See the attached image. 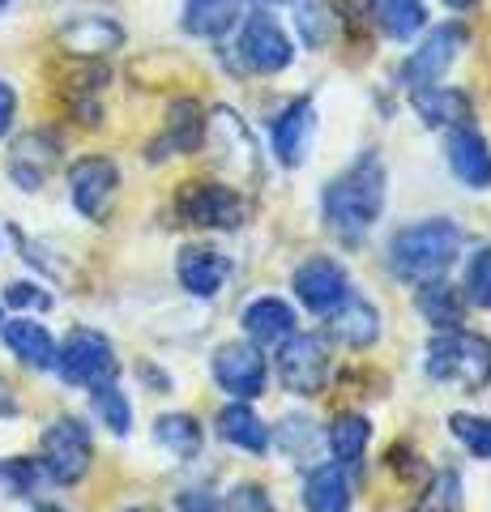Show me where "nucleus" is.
<instances>
[{
  "label": "nucleus",
  "instance_id": "ddd939ff",
  "mask_svg": "<svg viewBox=\"0 0 491 512\" xmlns=\"http://www.w3.org/2000/svg\"><path fill=\"white\" fill-rule=\"evenodd\" d=\"M449 167L466 188H491V146L466 124L449 133Z\"/></svg>",
  "mask_w": 491,
  "mask_h": 512
},
{
  "label": "nucleus",
  "instance_id": "f3484780",
  "mask_svg": "<svg viewBox=\"0 0 491 512\" xmlns=\"http://www.w3.org/2000/svg\"><path fill=\"white\" fill-rule=\"evenodd\" d=\"M295 325L299 320L291 312V303H282V299H257V303H248V312H244V329L257 346L287 342L295 333Z\"/></svg>",
  "mask_w": 491,
  "mask_h": 512
},
{
  "label": "nucleus",
  "instance_id": "5701e85b",
  "mask_svg": "<svg viewBox=\"0 0 491 512\" xmlns=\"http://www.w3.org/2000/svg\"><path fill=\"white\" fill-rule=\"evenodd\" d=\"M415 111L423 116V124H462L470 116V99L462 90H449V86H419Z\"/></svg>",
  "mask_w": 491,
  "mask_h": 512
},
{
  "label": "nucleus",
  "instance_id": "f03ea898",
  "mask_svg": "<svg viewBox=\"0 0 491 512\" xmlns=\"http://www.w3.org/2000/svg\"><path fill=\"white\" fill-rule=\"evenodd\" d=\"M462 227L449 218H427V222H415L393 235L389 244V265L398 278H410V282H432L440 278L445 269L457 261L462 252Z\"/></svg>",
  "mask_w": 491,
  "mask_h": 512
},
{
  "label": "nucleus",
  "instance_id": "a878e982",
  "mask_svg": "<svg viewBox=\"0 0 491 512\" xmlns=\"http://www.w3.org/2000/svg\"><path fill=\"white\" fill-rule=\"evenodd\" d=\"M154 440L180 461H193L201 453V427L193 414H163V419L154 423Z\"/></svg>",
  "mask_w": 491,
  "mask_h": 512
},
{
  "label": "nucleus",
  "instance_id": "7ed1b4c3",
  "mask_svg": "<svg viewBox=\"0 0 491 512\" xmlns=\"http://www.w3.org/2000/svg\"><path fill=\"white\" fill-rule=\"evenodd\" d=\"M427 376L457 380L466 389H487L491 384V342L479 333H445L427 346Z\"/></svg>",
  "mask_w": 491,
  "mask_h": 512
},
{
  "label": "nucleus",
  "instance_id": "37998d69",
  "mask_svg": "<svg viewBox=\"0 0 491 512\" xmlns=\"http://www.w3.org/2000/svg\"><path fill=\"white\" fill-rule=\"evenodd\" d=\"M129 512H154V508H129Z\"/></svg>",
  "mask_w": 491,
  "mask_h": 512
},
{
  "label": "nucleus",
  "instance_id": "393cba45",
  "mask_svg": "<svg viewBox=\"0 0 491 512\" xmlns=\"http://www.w3.org/2000/svg\"><path fill=\"white\" fill-rule=\"evenodd\" d=\"M218 436H223L227 444L248 448V453H265L269 448V431L248 406H227L223 414H218Z\"/></svg>",
  "mask_w": 491,
  "mask_h": 512
},
{
  "label": "nucleus",
  "instance_id": "9b49d317",
  "mask_svg": "<svg viewBox=\"0 0 491 512\" xmlns=\"http://www.w3.org/2000/svg\"><path fill=\"white\" fill-rule=\"evenodd\" d=\"M116 184H120V171H116L112 158H82V163H73V171H69L73 205L86 218L107 214V205L116 197Z\"/></svg>",
  "mask_w": 491,
  "mask_h": 512
},
{
  "label": "nucleus",
  "instance_id": "423d86ee",
  "mask_svg": "<svg viewBox=\"0 0 491 512\" xmlns=\"http://www.w3.org/2000/svg\"><path fill=\"white\" fill-rule=\"evenodd\" d=\"M278 372H282V384H287L291 393L316 397V393L325 389V380H329L325 338H316V333H291V338L282 342Z\"/></svg>",
  "mask_w": 491,
  "mask_h": 512
},
{
  "label": "nucleus",
  "instance_id": "4be33fe9",
  "mask_svg": "<svg viewBox=\"0 0 491 512\" xmlns=\"http://www.w3.org/2000/svg\"><path fill=\"white\" fill-rule=\"evenodd\" d=\"M120 39H124L120 26L107 22V18H82V22L60 30V43H65L69 52H77V56H103V52H112Z\"/></svg>",
  "mask_w": 491,
  "mask_h": 512
},
{
  "label": "nucleus",
  "instance_id": "f8f14e48",
  "mask_svg": "<svg viewBox=\"0 0 491 512\" xmlns=\"http://www.w3.org/2000/svg\"><path fill=\"white\" fill-rule=\"evenodd\" d=\"M295 295L308 303L312 312H334L338 303L351 295V282H346L342 265H334L329 256H312L308 265L295 269Z\"/></svg>",
  "mask_w": 491,
  "mask_h": 512
},
{
  "label": "nucleus",
  "instance_id": "4c0bfd02",
  "mask_svg": "<svg viewBox=\"0 0 491 512\" xmlns=\"http://www.w3.org/2000/svg\"><path fill=\"white\" fill-rule=\"evenodd\" d=\"M321 22H329L321 9H304L299 13V26H304V35H308V43H321L325 39V30H321Z\"/></svg>",
  "mask_w": 491,
  "mask_h": 512
},
{
  "label": "nucleus",
  "instance_id": "9d476101",
  "mask_svg": "<svg viewBox=\"0 0 491 512\" xmlns=\"http://www.w3.org/2000/svg\"><path fill=\"white\" fill-rule=\"evenodd\" d=\"M462 47H466V26H457V22L436 26L432 35L419 43V52L406 60L402 77H406V82L415 86V90H419V86H436V77L457 60V52H462Z\"/></svg>",
  "mask_w": 491,
  "mask_h": 512
},
{
  "label": "nucleus",
  "instance_id": "0eeeda50",
  "mask_svg": "<svg viewBox=\"0 0 491 512\" xmlns=\"http://www.w3.org/2000/svg\"><path fill=\"white\" fill-rule=\"evenodd\" d=\"M176 210L193 227H214V231H231L244 222V201L223 184H184Z\"/></svg>",
  "mask_w": 491,
  "mask_h": 512
},
{
  "label": "nucleus",
  "instance_id": "2eb2a0df",
  "mask_svg": "<svg viewBox=\"0 0 491 512\" xmlns=\"http://www.w3.org/2000/svg\"><path fill=\"white\" fill-rule=\"evenodd\" d=\"M329 316V333H334L338 342L346 346H372L376 342V333H380V316L368 299H359V295H346L334 312H325Z\"/></svg>",
  "mask_w": 491,
  "mask_h": 512
},
{
  "label": "nucleus",
  "instance_id": "72a5a7b5",
  "mask_svg": "<svg viewBox=\"0 0 491 512\" xmlns=\"http://www.w3.org/2000/svg\"><path fill=\"white\" fill-rule=\"evenodd\" d=\"M231 512H274V508H269V495L261 487H240L231 495Z\"/></svg>",
  "mask_w": 491,
  "mask_h": 512
},
{
  "label": "nucleus",
  "instance_id": "7c9ffc66",
  "mask_svg": "<svg viewBox=\"0 0 491 512\" xmlns=\"http://www.w3.org/2000/svg\"><path fill=\"white\" fill-rule=\"evenodd\" d=\"M466 295L479 308H491V248H479L466 265Z\"/></svg>",
  "mask_w": 491,
  "mask_h": 512
},
{
  "label": "nucleus",
  "instance_id": "f257e3e1",
  "mask_svg": "<svg viewBox=\"0 0 491 512\" xmlns=\"http://www.w3.org/2000/svg\"><path fill=\"white\" fill-rule=\"evenodd\" d=\"M321 210H325L329 231L342 235L346 244L368 235L380 210H385V167H380V158L368 154V158H359L355 167H346L338 180H329Z\"/></svg>",
  "mask_w": 491,
  "mask_h": 512
},
{
  "label": "nucleus",
  "instance_id": "2f4dec72",
  "mask_svg": "<svg viewBox=\"0 0 491 512\" xmlns=\"http://www.w3.org/2000/svg\"><path fill=\"white\" fill-rule=\"evenodd\" d=\"M0 478H5V487L13 495H30L43 478H52V474H47L39 461H9V466H0Z\"/></svg>",
  "mask_w": 491,
  "mask_h": 512
},
{
  "label": "nucleus",
  "instance_id": "f704fd0d",
  "mask_svg": "<svg viewBox=\"0 0 491 512\" xmlns=\"http://www.w3.org/2000/svg\"><path fill=\"white\" fill-rule=\"evenodd\" d=\"M9 303H13V308H26V303H39V308H47L52 299L39 295V286H30V282H13L9 286Z\"/></svg>",
  "mask_w": 491,
  "mask_h": 512
},
{
  "label": "nucleus",
  "instance_id": "6e6552de",
  "mask_svg": "<svg viewBox=\"0 0 491 512\" xmlns=\"http://www.w3.org/2000/svg\"><path fill=\"white\" fill-rule=\"evenodd\" d=\"M240 60L252 73H282L295 60V43L287 39V30L274 18L257 13V18H248L244 35H240Z\"/></svg>",
  "mask_w": 491,
  "mask_h": 512
},
{
  "label": "nucleus",
  "instance_id": "6ab92c4d",
  "mask_svg": "<svg viewBox=\"0 0 491 512\" xmlns=\"http://www.w3.org/2000/svg\"><path fill=\"white\" fill-rule=\"evenodd\" d=\"M223 278H227V261L218 252H210V248H188V252H180V286H184L188 295L210 299V295H218Z\"/></svg>",
  "mask_w": 491,
  "mask_h": 512
},
{
  "label": "nucleus",
  "instance_id": "c9c22d12",
  "mask_svg": "<svg viewBox=\"0 0 491 512\" xmlns=\"http://www.w3.org/2000/svg\"><path fill=\"white\" fill-rule=\"evenodd\" d=\"M13 111H18V94H13V86H9V82H0V137L9 133Z\"/></svg>",
  "mask_w": 491,
  "mask_h": 512
},
{
  "label": "nucleus",
  "instance_id": "39448f33",
  "mask_svg": "<svg viewBox=\"0 0 491 512\" xmlns=\"http://www.w3.org/2000/svg\"><path fill=\"white\" fill-rule=\"evenodd\" d=\"M90 457H94L90 431L77 419H56L43 431V470L52 474L56 483H77V478H86Z\"/></svg>",
  "mask_w": 491,
  "mask_h": 512
},
{
  "label": "nucleus",
  "instance_id": "1a4fd4ad",
  "mask_svg": "<svg viewBox=\"0 0 491 512\" xmlns=\"http://www.w3.org/2000/svg\"><path fill=\"white\" fill-rule=\"evenodd\" d=\"M265 359L257 346L248 342H231L214 355V380L223 384L231 397H240V402H252V397L265 393Z\"/></svg>",
  "mask_w": 491,
  "mask_h": 512
},
{
  "label": "nucleus",
  "instance_id": "c756f323",
  "mask_svg": "<svg viewBox=\"0 0 491 512\" xmlns=\"http://www.w3.org/2000/svg\"><path fill=\"white\" fill-rule=\"evenodd\" d=\"M453 436L462 440L474 457H491V419H479V414H453Z\"/></svg>",
  "mask_w": 491,
  "mask_h": 512
},
{
  "label": "nucleus",
  "instance_id": "aec40b11",
  "mask_svg": "<svg viewBox=\"0 0 491 512\" xmlns=\"http://www.w3.org/2000/svg\"><path fill=\"white\" fill-rule=\"evenodd\" d=\"M308 512H351V483H346L342 466H321L308 474L304 483Z\"/></svg>",
  "mask_w": 491,
  "mask_h": 512
},
{
  "label": "nucleus",
  "instance_id": "e433bc0d",
  "mask_svg": "<svg viewBox=\"0 0 491 512\" xmlns=\"http://www.w3.org/2000/svg\"><path fill=\"white\" fill-rule=\"evenodd\" d=\"M180 512H223V504H218L214 495H205V491H188L180 500Z\"/></svg>",
  "mask_w": 491,
  "mask_h": 512
},
{
  "label": "nucleus",
  "instance_id": "bb28decb",
  "mask_svg": "<svg viewBox=\"0 0 491 512\" xmlns=\"http://www.w3.org/2000/svg\"><path fill=\"white\" fill-rule=\"evenodd\" d=\"M372 5H376V18H380V26H385V35L398 39V43L415 39L427 26L423 0H372Z\"/></svg>",
  "mask_w": 491,
  "mask_h": 512
},
{
  "label": "nucleus",
  "instance_id": "412c9836",
  "mask_svg": "<svg viewBox=\"0 0 491 512\" xmlns=\"http://www.w3.org/2000/svg\"><path fill=\"white\" fill-rule=\"evenodd\" d=\"M5 342H9L13 355H18L22 363H30V367H56L52 333H47L43 325H35V320H9V325H5Z\"/></svg>",
  "mask_w": 491,
  "mask_h": 512
},
{
  "label": "nucleus",
  "instance_id": "20e7f679",
  "mask_svg": "<svg viewBox=\"0 0 491 512\" xmlns=\"http://www.w3.org/2000/svg\"><path fill=\"white\" fill-rule=\"evenodd\" d=\"M56 367H60V376H65L69 384H86V389H94V384L116 376V350H112V342H107L103 333L73 329L65 338V346L56 350Z\"/></svg>",
  "mask_w": 491,
  "mask_h": 512
},
{
  "label": "nucleus",
  "instance_id": "b1692460",
  "mask_svg": "<svg viewBox=\"0 0 491 512\" xmlns=\"http://www.w3.org/2000/svg\"><path fill=\"white\" fill-rule=\"evenodd\" d=\"M372 440V423L363 414H342V419L329 427V453L338 457V466H359L363 461V448Z\"/></svg>",
  "mask_w": 491,
  "mask_h": 512
},
{
  "label": "nucleus",
  "instance_id": "473e14b6",
  "mask_svg": "<svg viewBox=\"0 0 491 512\" xmlns=\"http://www.w3.org/2000/svg\"><path fill=\"white\" fill-rule=\"evenodd\" d=\"M316 440H321V431H316L308 419H287L278 427V444H282V453H308V448H316Z\"/></svg>",
  "mask_w": 491,
  "mask_h": 512
},
{
  "label": "nucleus",
  "instance_id": "58836bf2",
  "mask_svg": "<svg viewBox=\"0 0 491 512\" xmlns=\"http://www.w3.org/2000/svg\"><path fill=\"white\" fill-rule=\"evenodd\" d=\"M13 410H18V402H13V389H9L5 380H0V419H5V414H13Z\"/></svg>",
  "mask_w": 491,
  "mask_h": 512
},
{
  "label": "nucleus",
  "instance_id": "a19ab883",
  "mask_svg": "<svg viewBox=\"0 0 491 512\" xmlns=\"http://www.w3.org/2000/svg\"><path fill=\"white\" fill-rule=\"evenodd\" d=\"M35 512H65V508H35Z\"/></svg>",
  "mask_w": 491,
  "mask_h": 512
},
{
  "label": "nucleus",
  "instance_id": "79ce46f5",
  "mask_svg": "<svg viewBox=\"0 0 491 512\" xmlns=\"http://www.w3.org/2000/svg\"><path fill=\"white\" fill-rule=\"evenodd\" d=\"M274 5H295V0H274Z\"/></svg>",
  "mask_w": 491,
  "mask_h": 512
},
{
  "label": "nucleus",
  "instance_id": "c85d7f7f",
  "mask_svg": "<svg viewBox=\"0 0 491 512\" xmlns=\"http://www.w3.org/2000/svg\"><path fill=\"white\" fill-rule=\"evenodd\" d=\"M90 397H94V410H99V419L116 431V436H129V427H133V410H129V402H124V393L116 389L112 380H103V384H94L90 389Z\"/></svg>",
  "mask_w": 491,
  "mask_h": 512
},
{
  "label": "nucleus",
  "instance_id": "ea45409f",
  "mask_svg": "<svg viewBox=\"0 0 491 512\" xmlns=\"http://www.w3.org/2000/svg\"><path fill=\"white\" fill-rule=\"evenodd\" d=\"M449 9H470V5H479V0H445Z\"/></svg>",
  "mask_w": 491,
  "mask_h": 512
},
{
  "label": "nucleus",
  "instance_id": "c03bdc74",
  "mask_svg": "<svg viewBox=\"0 0 491 512\" xmlns=\"http://www.w3.org/2000/svg\"><path fill=\"white\" fill-rule=\"evenodd\" d=\"M5 5H9V0H0V9H5Z\"/></svg>",
  "mask_w": 491,
  "mask_h": 512
},
{
  "label": "nucleus",
  "instance_id": "a211bd4d",
  "mask_svg": "<svg viewBox=\"0 0 491 512\" xmlns=\"http://www.w3.org/2000/svg\"><path fill=\"white\" fill-rule=\"evenodd\" d=\"M52 163H56V141L43 137V133H30V137H22L18 146H13L9 175H13V180H18L26 192H35V188L47 180Z\"/></svg>",
  "mask_w": 491,
  "mask_h": 512
},
{
  "label": "nucleus",
  "instance_id": "cd10ccee",
  "mask_svg": "<svg viewBox=\"0 0 491 512\" xmlns=\"http://www.w3.org/2000/svg\"><path fill=\"white\" fill-rule=\"evenodd\" d=\"M419 312L432 320V325L440 329H453L457 320H462V299H457V291H449L445 282H423L419 286Z\"/></svg>",
  "mask_w": 491,
  "mask_h": 512
},
{
  "label": "nucleus",
  "instance_id": "dca6fc26",
  "mask_svg": "<svg viewBox=\"0 0 491 512\" xmlns=\"http://www.w3.org/2000/svg\"><path fill=\"white\" fill-rule=\"evenodd\" d=\"M244 18V0H184V30L201 39H218Z\"/></svg>",
  "mask_w": 491,
  "mask_h": 512
},
{
  "label": "nucleus",
  "instance_id": "4468645a",
  "mask_svg": "<svg viewBox=\"0 0 491 512\" xmlns=\"http://www.w3.org/2000/svg\"><path fill=\"white\" fill-rule=\"evenodd\" d=\"M312 133H316V107H312V99H295V103L274 120V154H278L287 167L304 163Z\"/></svg>",
  "mask_w": 491,
  "mask_h": 512
}]
</instances>
